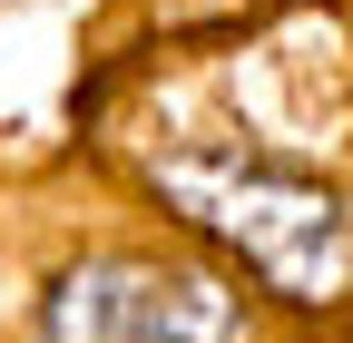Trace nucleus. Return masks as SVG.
Segmentation results:
<instances>
[{"label": "nucleus", "instance_id": "nucleus-2", "mask_svg": "<svg viewBox=\"0 0 353 343\" xmlns=\"http://www.w3.org/2000/svg\"><path fill=\"white\" fill-rule=\"evenodd\" d=\"M39 343H245V324L206 275H176L157 255H88L50 284Z\"/></svg>", "mask_w": 353, "mask_h": 343}, {"label": "nucleus", "instance_id": "nucleus-1", "mask_svg": "<svg viewBox=\"0 0 353 343\" xmlns=\"http://www.w3.org/2000/svg\"><path fill=\"white\" fill-rule=\"evenodd\" d=\"M157 187L176 216H196L216 245H236L275 294L324 304L353 284V216L304 167L265 157V147H176V157H157Z\"/></svg>", "mask_w": 353, "mask_h": 343}]
</instances>
